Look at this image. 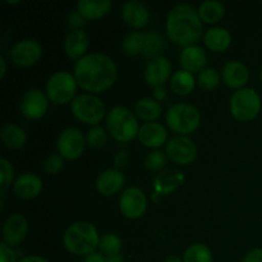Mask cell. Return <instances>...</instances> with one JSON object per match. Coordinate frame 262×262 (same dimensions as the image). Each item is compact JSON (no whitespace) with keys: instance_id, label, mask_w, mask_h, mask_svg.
Here are the masks:
<instances>
[{"instance_id":"1","label":"cell","mask_w":262,"mask_h":262,"mask_svg":"<svg viewBox=\"0 0 262 262\" xmlns=\"http://www.w3.org/2000/svg\"><path fill=\"white\" fill-rule=\"evenodd\" d=\"M73 76L82 90L100 94L115 83L118 68L114 60L105 54H86L74 64Z\"/></svg>"},{"instance_id":"4","label":"cell","mask_w":262,"mask_h":262,"mask_svg":"<svg viewBox=\"0 0 262 262\" xmlns=\"http://www.w3.org/2000/svg\"><path fill=\"white\" fill-rule=\"evenodd\" d=\"M110 136L119 142H129L138 137L140 125L136 115L124 106H114L106 117Z\"/></svg>"},{"instance_id":"2","label":"cell","mask_w":262,"mask_h":262,"mask_svg":"<svg viewBox=\"0 0 262 262\" xmlns=\"http://www.w3.org/2000/svg\"><path fill=\"white\" fill-rule=\"evenodd\" d=\"M199 10L189 4H178L169 12L166 18V36L176 45H196L201 38L204 26Z\"/></svg>"},{"instance_id":"11","label":"cell","mask_w":262,"mask_h":262,"mask_svg":"<svg viewBox=\"0 0 262 262\" xmlns=\"http://www.w3.org/2000/svg\"><path fill=\"white\" fill-rule=\"evenodd\" d=\"M165 154L176 164L189 165L196 160L197 147L193 141L187 136H177L166 143Z\"/></svg>"},{"instance_id":"40","label":"cell","mask_w":262,"mask_h":262,"mask_svg":"<svg viewBox=\"0 0 262 262\" xmlns=\"http://www.w3.org/2000/svg\"><path fill=\"white\" fill-rule=\"evenodd\" d=\"M113 161H114L115 169L120 170V169L125 168V166L128 165V163H129V155H128L127 151H118V152L115 154Z\"/></svg>"},{"instance_id":"23","label":"cell","mask_w":262,"mask_h":262,"mask_svg":"<svg viewBox=\"0 0 262 262\" xmlns=\"http://www.w3.org/2000/svg\"><path fill=\"white\" fill-rule=\"evenodd\" d=\"M184 182V177L182 176L181 171L176 170H165L160 171L158 176L154 178L152 186L154 189L158 194H169L174 189L178 188Z\"/></svg>"},{"instance_id":"45","label":"cell","mask_w":262,"mask_h":262,"mask_svg":"<svg viewBox=\"0 0 262 262\" xmlns=\"http://www.w3.org/2000/svg\"><path fill=\"white\" fill-rule=\"evenodd\" d=\"M18 262H49L46 258L41 257V256H28V257L20 258Z\"/></svg>"},{"instance_id":"43","label":"cell","mask_w":262,"mask_h":262,"mask_svg":"<svg viewBox=\"0 0 262 262\" xmlns=\"http://www.w3.org/2000/svg\"><path fill=\"white\" fill-rule=\"evenodd\" d=\"M83 262H106V257H104L102 253L94 252L91 253V255L86 256V258H84Z\"/></svg>"},{"instance_id":"24","label":"cell","mask_w":262,"mask_h":262,"mask_svg":"<svg viewBox=\"0 0 262 262\" xmlns=\"http://www.w3.org/2000/svg\"><path fill=\"white\" fill-rule=\"evenodd\" d=\"M204 42L207 49L215 53H223L232 43V35L227 28L212 27L205 32Z\"/></svg>"},{"instance_id":"33","label":"cell","mask_w":262,"mask_h":262,"mask_svg":"<svg viewBox=\"0 0 262 262\" xmlns=\"http://www.w3.org/2000/svg\"><path fill=\"white\" fill-rule=\"evenodd\" d=\"M99 248L102 255H105L106 257L119 255L123 248V242L119 235H117L115 233H106L100 237Z\"/></svg>"},{"instance_id":"7","label":"cell","mask_w":262,"mask_h":262,"mask_svg":"<svg viewBox=\"0 0 262 262\" xmlns=\"http://www.w3.org/2000/svg\"><path fill=\"white\" fill-rule=\"evenodd\" d=\"M77 86L78 83L73 74L66 71L55 72L46 83V95L53 104H68L76 99Z\"/></svg>"},{"instance_id":"29","label":"cell","mask_w":262,"mask_h":262,"mask_svg":"<svg viewBox=\"0 0 262 262\" xmlns=\"http://www.w3.org/2000/svg\"><path fill=\"white\" fill-rule=\"evenodd\" d=\"M199 15L202 22L217 23L225 15V7L217 0H206L200 4Z\"/></svg>"},{"instance_id":"46","label":"cell","mask_w":262,"mask_h":262,"mask_svg":"<svg viewBox=\"0 0 262 262\" xmlns=\"http://www.w3.org/2000/svg\"><path fill=\"white\" fill-rule=\"evenodd\" d=\"M5 73H7V61L4 56H0V78H4Z\"/></svg>"},{"instance_id":"42","label":"cell","mask_w":262,"mask_h":262,"mask_svg":"<svg viewBox=\"0 0 262 262\" xmlns=\"http://www.w3.org/2000/svg\"><path fill=\"white\" fill-rule=\"evenodd\" d=\"M242 262H262V248H255L250 251Z\"/></svg>"},{"instance_id":"12","label":"cell","mask_w":262,"mask_h":262,"mask_svg":"<svg viewBox=\"0 0 262 262\" xmlns=\"http://www.w3.org/2000/svg\"><path fill=\"white\" fill-rule=\"evenodd\" d=\"M42 48L35 40H22L13 45L9 51V58L14 66L20 68L32 67L40 60Z\"/></svg>"},{"instance_id":"38","label":"cell","mask_w":262,"mask_h":262,"mask_svg":"<svg viewBox=\"0 0 262 262\" xmlns=\"http://www.w3.org/2000/svg\"><path fill=\"white\" fill-rule=\"evenodd\" d=\"M64 159L59 154H51L43 161V170L48 174L55 176L63 169Z\"/></svg>"},{"instance_id":"32","label":"cell","mask_w":262,"mask_h":262,"mask_svg":"<svg viewBox=\"0 0 262 262\" xmlns=\"http://www.w3.org/2000/svg\"><path fill=\"white\" fill-rule=\"evenodd\" d=\"M183 262H212V253L207 246L193 243L184 251Z\"/></svg>"},{"instance_id":"30","label":"cell","mask_w":262,"mask_h":262,"mask_svg":"<svg viewBox=\"0 0 262 262\" xmlns=\"http://www.w3.org/2000/svg\"><path fill=\"white\" fill-rule=\"evenodd\" d=\"M145 33L141 32H132L124 38L122 43V50L125 55L136 56L143 53L145 49Z\"/></svg>"},{"instance_id":"28","label":"cell","mask_w":262,"mask_h":262,"mask_svg":"<svg viewBox=\"0 0 262 262\" xmlns=\"http://www.w3.org/2000/svg\"><path fill=\"white\" fill-rule=\"evenodd\" d=\"M169 83H170V89L174 94L179 95V96H187L194 90L196 79H194L193 74L182 69L171 76Z\"/></svg>"},{"instance_id":"31","label":"cell","mask_w":262,"mask_h":262,"mask_svg":"<svg viewBox=\"0 0 262 262\" xmlns=\"http://www.w3.org/2000/svg\"><path fill=\"white\" fill-rule=\"evenodd\" d=\"M14 178V169L7 159H0V210L4 207V199L8 188Z\"/></svg>"},{"instance_id":"15","label":"cell","mask_w":262,"mask_h":262,"mask_svg":"<svg viewBox=\"0 0 262 262\" xmlns=\"http://www.w3.org/2000/svg\"><path fill=\"white\" fill-rule=\"evenodd\" d=\"M171 73V64L169 59L165 56H156L155 59L150 60L145 68V81L150 86L155 87H164L165 82H168Z\"/></svg>"},{"instance_id":"39","label":"cell","mask_w":262,"mask_h":262,"mask_svg":"<svg viewBox=\"0 0 262 262\" xmlns=\"http://www.w3.org/2000/svg\"><path fill=\"white\" fill-rule=\"evenodd\" d=\"M0 262H18L17 253L4 242L0 245Z\"/></svg>"},{"instance_id":"27","label":"cell","mask_w":262,"mask_h":262,"mask_svg":"<svg viewBox=\"0 0 262 262\" xmlns=\"http://www.w3.org/2000/svg\"><path fill=\"white\" fill-rule=\"evenodd\" d=\"M3 143L8 148L12 150H19L27 142V135L20 127L15 124H5L0 132Z\"/></svg>"},{"instance_id":"49","label":"cell","mask_w":262,"mask_h":262,"mask_svg":"<svg viewBox=\"0 0 262 262\" xmlns=\"http://www.w3.org/2000/svg\"><path fill=\"white\" fill-rule=\"evenodd\" d=\"M260 79H261V82H262V68H261V71H260Z\"/></svg>"},{"instance_id":"41","label":"cell","mask_w":262,"mask_h":262,"mask_svg":"<svg viewBox=\"0 0 262 262\" xmlns=\"http://www.w3.org/2000/svg\"><path fill=\"white\" fill-rule=\"evenodd\" d=\"M68 23L73 30H81L82 26L84 25V18L82 17V14L78 10L77 12H72L68 15Z\"/></svg>"},{"instance_id":"34","label":"cell","mask_w":262,"mask_h":262,"mask_svg":"<svg viewBox=\"0 0 262 262\" xmlns=\"http://www.w3.org/2000/svg\"><path fill=\"white\" fill-rule=\"evenodd\" d=\"M145 49H143V58L146 59H155L159 53L163 50L164 48V40L161 37V35L156 31H151V32L145 33Z\"/></svg>"},{"instance_id":"3","label":"cell","mask_w":262,"mask_h":262,"mask_svg":"<svg viewBox=\"0 0 262 262\" xmlns=\"http://www.w3.org/2000/svg\"><path fill=\"white\" fill-rule=\"evenodd\" d=\"M64 247L76 256H89L99 248L100 235L95 225L89 222H77L66 230Z\"/></svg>"},{"instance_id":"35","label":"cell","mask_w":262,"mask_h":262,"mask_svg":"<svg viewBox=\"0 0 262 262\" xmlns=\"http://www.w3.org/2000/svg\"><path fill=\"white\" fill-rule=\"evenodd\" d=\"M220 74L217 73L216 69L212 68H205L204 71H201L197 77V82H199L200 87L202 90H206V91H212V90L216 89L220 83Z\"/></svg>"},{"instance_id":"16","label":"cell","mask_w":262,"mask_h":262,"mask_svg":"<svg viewBox=\"0 0 262 262\" xmlns=\"http://www.w3.org/2000/svg\"><path fill=\"white\" fill-rule=\"evenodd\" d=\"M222 78L230 89H245L250 79V71L242 61H228L222 71Z\"/></svg>"},{"instance_id":"17","label":"cell","mask_w":262,"mask_h":262,"mask_svg":"<svg viewBox=\"0 0 262 262\" xmlns=\"http://www.w3.org/2000/svg\"><path fill=\"white\" fill-rule=\"evenodd\" d=\"M125 183V177L118 169L112 168L99 174L96 179V189L102 196H113L122 191Z\"/></svg>"},{"instance_id":"47","label":"cell","mask_w":262,"mask_h":262,"mask_svg":"<svg viewBox=\"0 0 262 262\" xmlns=\"http://www.w3.org/2000/svg\"><path fill=\"white\" fill-rule=\"evenodd\" d=\"M106 262H124V257L122 256V253L114 256H109L106 257Z\"/></svg>"},{"instance_id":"9","label":"cell","mask_w":262,"mask_h":262,"mask_svg":"<svg viewBox=\"0 0 262 262\" xmlns=\"http://www.w3.org/2000/svg\"><path fill=\"white\" fill-rule=\"evenodd\" d=\"M120 212L127 219L136 220L145 215L147 210V199L138 187H128L123 191L119 199Z\"/></svg>"},{"instance_id":"10","label":"cell","mask_w":262,"mask_h":262,"mask_svg":"<svg viewBox=\"0 0 262 262\" xmlns=\"http://www.w3.org/2000/svg\"><path fill=\"white\" fill-rule=\"evenodd\" d=\"M86 138L77 128H67L60 133L56 142L59 155L67 160H76L81 158L86 147Z\"/></svg>"},{"instance_id":"18","label":"cell","mask_w":262,"mask_h":262,"mask_svg":"<svg viewBox=\"0 0 262 262\" xmlns=\"http://www.w3.org/2000/svg\"><path fill=\"white\" fill-rule=\"evenodd\" d=\"M13 191L19 199H36L42 191V181L40 177L33 173H23L14 181Z\"/></svg>"},{"instance_id":"6","label":"cell","mask_w":262,"mask_h":262,"mask_svg":"<svg viewBox=\"0 0 262 262\" xmlns=\"http://www.w3.org/2000/svg\"><path fill=\"white\" fill-rule=\"evenodd\" d=\"M262 101L256 90L245 87L237 90L230 97V113L239 122L253 120L261 112Z\"/></svg>"},{"instance_id":"44","label":"cell","mask_w":262,"mask_h":262,"mask_svg":"<svg viewBox=\"0 0 262 262\" xmlns=\"http://www.w3.org/2000/svg\"><path fill=\"white\" fill-rule=\"evenodd\" d=\"M166 97V91L164 87H155L154 89V99L156 100V101H161V100H164Z\"/></svg>"},{"instance_id":"26","label":"cell","mask_w":262,"mask_h":262,"mask_svg":"<svg viewBox=\"0 0 262 262\" xmlns=\"http://www.w3.org/2000/svg\"><path fill=\"white\" fill-rule=\"evenodd\" d=\"M135 112L140 119L151 123L161 117L163 107H161L160 102L156 101L154 97H143L136 102Z\"/></svg>"},{"instance_id":"8","label":"cell","mask_w":262,"mask_h":262,"mask_svg":"<svg viewBox=\"0 0 262 262\" xmlns=\"http://www.w3.org/2000/svg\"><path fill=\"white\" fill-rule=\"evenodd\" d=\"M72 114L79 122L96 127L105 117V105L102 100L92 94H82L76 96L71 105Z\"/></svg>"},{"instance_id":"22","label":"cell","mask_w":262,"mask_h":262,"mask_svg":"<svg viewBox=\"0 0 262 262\" xmlns=\"http://www.w3.org/2000/svg\"><path fill=\"white\" fill-rule=\"evenodd\" d=\"M179 61H181V66L183 67L184 71L192 74L200 73L205 69V66L207 63V56L204 49L197 45H192L183 48Z\"/></svg>"},{"instance_id":"13","label":"cell","mask_w":262,"mask_h":262,"mask_svg":"<svg viewBox=\"0 0 262 262\" xmlns=\"http://www.w3.org/2000/svg\"><path fill=\"white\" fill-rule=\"evenodd\" d=\"M49 101L50 100H49L48 95L43 94L41 90H28L20 99V112L28 119H40L48 112Z\"/></svg>"},{"instance_id":"36","label":"cell","mask_w":262,"mask_h":262,"mask_svg":"<svg viewBox=\"0 0 262 262\" xmlns=\"http://www.w3.org/2000/svg\"><path fill=\"white\" fill-rule=\"evenodd\" d=\"M106 132H105L104 128L101 127H92L91 129L87 132L86 142L89 143L90 147L92 148H101L104 147L105 143H106Z\"/></svg>"},{"instance_id":"5","label":"cell","mask_w":262,"mask_h":262,"mask_svg":"<svg viewBox=\"0 0 262 262\" xmlns=\"http://www.w3.org/2000/svg\"><path fill=\"white\" fill-rule=\"evenodd\" d=\"M165 122L173 132L179 136H186L193 133L200 127L201 114L193 105L178 102L166 110Z\"/></svg>"},{"instance_id":"48","label":"cell","mask_w":262,"mask_h":262,"mask_svg":"<svg viewBox=\"0 0 262 262\" xmlns=\"http://www.w3.org/2000/svg\"><path fill=\"white\" fill-rule=\"evenodd\" d=\"M164 262H183V258H181L179 256L171 255V256H168V257L164 260Z\"/></svg>"},{"instance_id":"21","label":"cell","mask_w":262,"mask_h":262,"mask_svg":"<svg viewBox=\"0 0 262 262\" xmlns=\"http://www.w3.org/2000/svg\"><path fill=\"white\" fill-rule=\"evenodd\" d=\"M90 45L89 35L83 30H72L67 35L64 41V49L66 54L72 60H79L86 55V51Z\"/></svg>"},{"instance_id":"25","label":"cell","mask_w":262,"mask_h":262,"mask_svg":"<svg viewBox=\"0 0 262 262\" xmlns=\"http://www.w3.org/2000/svg\"><path fill=\"white\" fill-rule=\"evenodd\" d=\"M112 9L110 0H79L77 4V10L82 14L84 19L96 20L102 18Z\"/></svg>"},{"instance_id":"37","label":"cell","mask_w":262,"mask_h":262,"mask_svg":"<svg viewBox=\"0 0 262 262\" xmlns=\"http://www.w3.org/2000/svg\"><path fill=\"white\" fill-rule=\"evenodd\" d=\"M166 164L165 154L161 151H151L145 159V165L151 171H161Z\"/></svg>"},{"instance_id":"14","label":"cell","mask_w":262,"mask_h":262,"mask_svg":"<svg viewBox=\"0 0 262 262\" xmlns=\"http://www.w3.org/2000/svg\"><path fill=\"white\" fill-rule=\"evenodd\" d=\"M28 234V222L23 215L13 214L3 227V242L9 247L18 246Z\"/></svg>"},{"instance_id":"19","label":"cell","mask_w":262,"mask_h":262,"mask_svg":"<svg viewBox=\"0 0 262 262\" xmlns=\"http://www.w3.org/2000/svg\"><path fill=\"white\" fill-rule=\"evenodd\" d=\"M122 18L125 25L132 28H142L147 25L150 19V13L143 3L137 0H130L123 4Z\"/></svg>"},{"instance_id":"20","label":"cell","mask_w":262,"mask_h":262,"mask_svg":"<svg viewBox=\"0 0 262 262\" xmlns=\"http://www.w3.org/2000/svg\"><path fill=\"white\" fill-rule=\"evenodd\" d=\"M138 140L143 146L150 148H159L166 143L168 140V132H166L165 127L160 123L151 122L145 123L142 127L140 128L138 132Z\"/></svg>"}]
</instances>
